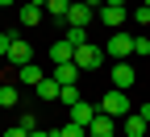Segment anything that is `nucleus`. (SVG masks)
<instances>
[{"label": "nucleus", "instance_id": "nucleus-1", "mask_svg": "<svg viewBox=\"0 0 150 137\" xmlns=\"http://www.w3.org/2000/svg\"><path fill=\"white\" fill-rule=\"evenodd\" d=\"M134 54V33H121V29H112L108 33V42H104V58H112V63H121V58Z\"/></svg>", "mask_w": 150, "mask_h": 137}, {"label": "nucleus", "instance_id": "nucleus-2", "mask_svg": "<svg viewBox=\"0 0 150 137\" xmlns=\"http://www.w3.org/2000/svg\"><path fill=\"white\" fill-rule=\"evenodd\" d=\"M79 71H96V67H104V46H96V42H83V46H75V58H71Z\"/></svg>", "mask_w": 150, "mask_h": 137}, {"label": "nucleus", "instance_id": "nucleus-3", "mask_svg": "<svg viewBox=\"0 0 150 137\" xmlns=\"http://www.w3.org/2000/svg\"><path fill=\"white\" fill-rule=\"evenodd\" d=\"M96 108L108 112V116H129V96H125L121 87H108V91H104V100H100Z\"/></svg>", "mask_w": 150, "mask_h": 137}, {"label": "nucleus", "instance_id": "nucleus-4", "mask_svg": "<svg viewBox=\"0 0 150 137\" xmlns=\"http://www.w3.org/2000/svg\"><path fill=\"white\" fill-rule=\"evenodd\" d=\"M108 75H112V87H121V91H129V87L138 83V71H134V63H129V58L112 63V67H108Z\"/></svg>", "mask_w": 150, "mask_h": 137}, {"label": "nucleus", "instance_id": "nucleus-5", "mask_svg": "<svg viewBox=\"0 0 150 137\" xmlns=\"http://www.w3.org/2000/svg\"><path fill=\"white\" fill-rule=\"evenodd\" d=\"M125 17H129L125 4H100V8H96V21H100L104 29H121V25H125Z\"/></svg>", "mask_w": 150, "mask_h": 137}, {"label": "nucleus", "instance_id": "nucleus-6", "mask_svg": "<svg viewBox=\"0 0 150 137\" xmlns=\"http://www.w3.org/2000/svg\"><path fill=\"white\" fill-rule=\"evenodd\" d=\"M4 63H8V67H25V63H33V50H29V42H25V37H13V42H8Z\"/></svg>", "mask_w": 150, "mask_h": 137}, {"label": "nucleus", "instance_id": "nucleus-7", "mask_svg": "<svg viewBox=\"0 0 150 137\" xmlns=\"http://www.w3.org/2000/svg\"><path fill=\"white\" fill-rule=\"evenodd\" d=\"M63 21H67V25H83V29H88L92 21H96V8H88L83 0H71V8H67Z\"/></svg>", "mask_w": 150, "mask_h": 137}, {"label": "nucleus", "instance_id": "nucleus-8", "mask_svg": "<svg viewBox=\"0 0 150 137\" xmlns=\"http://www.w3.org/2000/svg\"><path fill=\"white\" fill-rule=\"evenodd\" d=\"M92 137H117V116H108V112H96V121L88 125Z\"/></svg>", "mask_w": 150, "mask_h": 137}, {"label": "nucleus", "instance_id": "nucleus-9", "mask_svg": "<svg viewBox=\"0 0 150 137\" xmlns=\"http://www.w3.org/2000/svg\"><path fill=\"white\" fill-rule=\"evenodd\" d=\"M96 112H100L96 104H88V100H75V104H71V121H75V125H83V129H88L92 121H96Z\"/></svg>", "mask_w": 150, "mask_h": 137}, {"label": "nucleus", "instance_id": "nucleus-10", "mask_svg": "<svg viewBox=\"0 0 150 137\" xmlns=\"http://www.w3.org/2000/svg\"><path fill=\"white\" fill-rule=\"evenodd\" d=\"M17 79H21L25 87H38V83L46 79V71L38 67V63H25V67H17Z\"/></svg>", "mask_w": 150, "mask_h": 137}, {"label": "nucleus", "instance_id": "nucleus-11", "mask_svg": "<svg viewBox=\"0 0 150 137\" xmlns=\"http://www.w3.org/2000/svg\"><path fill=\"white\" fill-rule=\"evenodd\" d=\"M71 58H75V46L67 42V37H59V42L50 46V63H71Z\"/></svg>", "mask_w": 150, "mask_h": 137}, {"label": "nucleus", "instance_id": "nucleus-12", "mask_svg": "<svg viewBox=\"0 0 150 137\" xmlns=\"http://www.w3.org/2000/svg\"><path fill=\"white\" fill-rule=\"evenodd\" d=\"M54 79L67 87V83H75V79H79V67H75V63H54Z\"/></svg>", "mask_w": 150, "mask_h": 137}, {"label": "nucleus", "instance_id": "nucleus-13", "mask_svg": "<svg viewBox=\"0 0 150 137\" xmlns=\"http://www.w3.org/2000/svg\"><path fill=\"white\" fill-rule=\"evenodd\" d=\"M42 13H46V8H38V4H25V0H21V13H17V17H21V25H25V29H33L38 21H42Z\"/></svg>", "mask_w": 150, "mask_h": 137}, {"label": "nucleus", "instance_id": "nucleus-14", "mask_svg": "<svg viewBox=\"0 0 150 137\" xmlns=\"http://www.w3.org/2000/svg\"><path fill=\"white\" fill-rule=\"evenodd\" d=\"M146 125H150V121H142L138 112H129V116H125V129H121V137H142V133H146Z\"/></svg>", "mask_w": 150, "mask_h": 137}, {"label": "nucleus", "instance_id": "nucleus-15", "mask_svg": "<svg viewBox=\"0 0 150 137\" xmlns=\"http://www.w3.org/2000/svg\"><path fill=\"white\" fill-rule=\"evenodd\" d=\"M59 91H63V83L54 79V75H46V79L38 83V96H42V100H59Z\"/></svg>", "mask_w": 150, "mask_h": 137}, {"label": "nucleus", "instance_id": "nucleus-16", "mask_svg": "<svg viewBox=\"0 0 150 137\" xmlns=\"http://www.w3.org/2000/svg\"><path fill=\"white\" fill-rule=\"evenodd\" d=\"M63 37H67L71 46H83V42H92V33H88L83 25H67V33H63Z\"/></svg>", "mask_w": 150, "mask_h": 137}, {"label": "nucleus", "instance_id": "nucleus-17", "mask_svg": "<svg viewBox=\"0 0 150 137\" xmlns=\"http://www.w3.org/2000/svg\"><path fill=\"white\" fill-rule=\"evenodd\" d=\"M17 104H21L17 87H13V83H4V87H0V108H17Z\"/></svg>", "mask_w": 150, "mask_h": 137}, {"label": "nucleus", "instance_id": "nucleus-18", "mask_svg": "<svg viewBox=\"0 0 150 137\" xmlns=\"http://www.w3.org/2000/svg\"><path fill=\"white\" fill-rule=\"evenodd\" d=\"M67 8H71V0H46V13H50V17H59V21L67 17Z\"/></svg>", "mask_w": 150, "mask_h": 137}, {"label": "nucleus", "instance_id": "nucleus-19", "mask_svg": "<svg viewBox=\"0 0 150 137\" xmlns=\"http://www.w3.org/2000/svg\"><path fill=\"white\" fill-rule=\"evenodd\" d=\"M75 100H79V87H75V83H67V87L59 91V104H67V108H71Z\"/></svg>", "mask_w": 150, "mask_h": 137}, {"label": "nucleus", "instance_id": "nucleus-20", "mask_svg": "<svg viewBox=\"0 0 150 137\" xmlns=\"http://www.w3.org/2000/svg\"><path fill=\"white\" fill-rule=\"evenodd\" d=\"M59 137H88V129H83V125H75V121H67V125L59 129Z\"/></svg>", "mask_w": 150, "mask_h": 137}, {"label": "nucleus", "instance_id": "nucleus-21", "mask_svg": "<svg viewBox=\"0 0 150 137\" xmlns=\"http://www.w3.org/2000/svg\"><path fill=\"white\" fill-rule=\"evenodd\" d=\"M134 54H138V58H146V54H150V37H146V33H138V37H134Z\"/></svg>", "mask_w": 150, "mask_h": 137}, {"label": "nucleus", "instance_id": "nucleus-22", "mask_svg": "<svg viewBox=\"0 0 150 137\" xmlns=\"http://www.w3.org/2000/svg\"><path fill=\"white\" fill-rule=\"evenodd\" d=\"M134 21H138V25H142V29H146V25H150V8H146V4H138V8H134Z\"/></svg>", "mask_w": 150, "mask_h": 137}, {"label": "nucleus", "instance_id": "nucleus-23", "mask_svg": "<svg viewBox=\"0 0 150 137\" xmlns=\"http://www.w3.org/2000/svg\"><path fill=\"white\" fill-rule=\"evenodd\" d=\"M17 125L29 133V129H38V116H33V112H21V121H17Z\"/></svg>", "mask_w": 150, "mask_h": 137}, {"label": "nucleus", "instance_id": "nucleus-24", "mask_svg": "<svg viewBox=\"0 0 150 137\" xmlns=\"http://www.w3.org/2000/svg\"><path fill=\"white\" fill-rule=\"evenodd\" d=\"M29 137H59V129H29Z\"/></svg>", "mask_w": 150, "mask_h": 137}, {"label": "nucleus", "instance_id": "nucleus-25", "mask_svg": "<svg viewBox=\"0 0 150 137\" xmlns=\"http://www.w3.org/2000/svg\"><path fill=\"white\" fill-rule=\"evenodd\" d=\"M8 42H13V37H8V33H0V58L8 54Z\"/></svg>", "mask_w": 150, "mask_h": 137}, {"label": "nucleus", "instance_id": "nucleus-26", "mask_svg": "<svg viewBox=\"0 0 150 137\" xmlns=\"http://www.w3.org/2000/svg\"><path fill=\"white\" fill-rule=\"evenodd\" d=\"M0 137H29V133H25L21 125H17V129H8V133H0Z\"/></svg>", "mask_w": 150, "mask_h": 137}, {"label": "nucleus", "instance_id": "nucleus-27", "mask_svg": "<svg viewBox=\"0 0 150 137\" xmlns=\"http://www.w3.org/2000/svg\"><path fill=\"white\" fill-rule=\"evenodd\" d=\"M138 116H142V121H150V104H142V108H138Z\"/></svg>", "mask_w": 150, "mask_h": 137}, {"label": "nucleus", "instance_id": "nucleus-28", "mask_svg": "<svg viewBox=\"0 0 150 137\" xmlns=\"http://www.w3.org/2000/svg\"><path fill=\"white\" fill-rule=\"evenodd\" d=\"M83 4H88V8H100V4H104V0H83Z\"/></svg>", "mask_w": 150, "mask_h": 137}, {"label": "nucleus", "instance_id": "nucleus-29", "mask_svg": "<svg viewBox=\"0 0 150 137\" xmlns=\"http://www.w3.org/2000/svg\"><path fill=\"white\" fill-rule=\"evenodd\" d=\"M25 4H38V8H46V0H25Z\"/></svg>", "mask_w": 150, "mask_h": 137}, {"label": "nucleus", "instance_id": "nucleus-30", "mask_svg": "<svg viewBox=\"0 0 150 137\" xmlns=\"http://www.w3.org/2000/svg\"><path fill=\"white\" fill-rule=\"evenodd\" d=\"M8 4H17V0H0V8H8Z\"/></svg>", "mask_w": 150, "mask_h": 137}, {"label": "nucleus", "instance_id": "nucleus-31", "mask_svg": "<svg viewBox=\"0 0 150 137\" xmlns=\"http://www.w3.org/2000/svg\"><path fill=\"white\" fill-rule=\"evenodd\" d=\"M104 4H125V0H104Z\"/></svg>", "mask_w": 150, "mask_h": 137}, {"label": "nucleus", "instance_id": "nucleus-32", "mask_svg": "<svg viewBox=\"0 0 150 137\" xmlns=\"http://www.w3.org/2000/svg\"><path fill=\"white\" fill-rule=\"evenodd\" d=\"M142 4H146V8H150V0H142Z\"/></svg>", "mask_w": 150, "mask_h": 137}, {"label": "nucleus", "instance_id": "nucleus-33", "mask_svg": "<svg viewBox=\"0 0 150 137\" xmlns=\"http://www.w3.org/2000/svg\"><path fill=\"white\" fill-rule=\"evenodd\" d=\"M88 137H92V133H88Z\"/></svg>", "mask_w": 150, "mask_h": 137}]
</instances>
